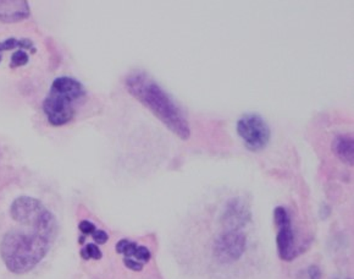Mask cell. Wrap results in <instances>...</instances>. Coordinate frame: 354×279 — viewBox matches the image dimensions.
Listing matches in <instances>:
<instances>
[{
	"mask_svg": "<svg viewBox=\"0 0 354 279\" xmlns=\"http://www.w3.org/2000/svg\"><path fill=\"white\" fill-rule=\"evenodd\" d=\"M30 226V232L12 231L6 233L0 244V255L6 269L16 274L30 272L46 258L57 237L55 217Z\"/></svg>",
	"mask_w": 354,
	"mask_h": 279,
	"instance_id": "obj_1",
	"label": "cell"
},
{
	"mask_svg": "<svg viewBox=\"0 0 354 279\" xmlns=\"http://www.w3.org/2000/svg\"><path fill=\"white\" fill-rule=\"evenodd\" d=\"M125 84L131 95L147 107L167 129L183 140L189 138L191 127L187 118L175 100L149 75L141 70H136L127 75Z\"/></svg>",
	"mask_w": 354,
	"mask_h": 279,
	"instance_id": "obj_2",
	"label": "cell"
},
{
	"mask_svg": "<svg viewBox=\"0 0 354 279\" xmlns=\"http://www.w3.org/2000/svg\"><path fill=\"white\" fill-rule=\"evenodd\" d=\"M86 95L84 84L70 76L53 81L50 90L43 102V111L53 127H63L73 120L76 105Z\"/></svg>",
	"mask_w": 354,
	"mask_h": 279,
	"instance_id": "obj_3",
	"label": "cell"
},
{
	"mask_svg": "<svg viewBox=\"0 0 354 279\" xmlns=\"http://www.w3.org/2000/svg\"><path fill=\"white\" fill-rule=\"evenodd\" d=\"M237 134L243 140L245 147L252 152H259L270 141V127L258 113H247L237 121Z\"/></svg>",
	"mask_w": 354,
	"mask_h": 279,
	"instance_id": "obj_4",
	"label": "cell"
},
{
	"mask_svg": "<svg viewBox=\"0 0 354 279\" xmlns=\"http://www.w3.org/2000/svg\"><path fill=\"white\" fill-rule=\"evenodd\" d=\"M247 248V237L240 231H226L215 239L214 258L221 264H232L239 261Z\"/></svg>",
	"mask_w": 354,
	"mask_h": 279,
	"instance_id": "obj_5",
	"label": "cell"
},
{
	"mask_svg": "<svg viewBox=\"0 0 354 279\" xmlns=\"http://www.w3.org/2000/svg\"><path fill=\"white\" fill-rule=\"evenodd\" d=\"M274 221L279 228L277 239L279 255L282 260L291 261L297 256V251L295 246V233L292 229L291 217L285 207L277 206L274 210Z\"/></svg>",
	"mask_w": 354,
	"mask_h": 279,
	"instance_id": "obj_6",
	"label": "cell"
},
{
	"mask_svg": "<svg viewBox=\"0 0 354 279\" xmlns=\"http://www.w3.org/2000/svg\"><path fill=\"white\" fill-rule=\"evenodd\" d=\"M252 215L248 205L240 197L230 199L225 206L221 221L226 231H240L250 221Z\"/></svg>",
	"mask_w": 354,
	"mask_h": 279,
	"instance_id": "obj_7",
	"label": "cell"
},
{
	"mask_svg": "<svg viewBox=\"0 0 354 279\" xmlns=\"http://www.w3.org/2000/svg\"><path fill=\"white\" fill-rule=\"evenodd\" d=\"M30 16V6L24 0H0V21L20 22Z\"/></svg>",
	"mask_w": 354,
	"mask_h": 279,
	"instance_id": "obj_8",
	"label": "cell"
},
{
	"mask_svg": "<svg viewBox=\"0 0 354 279\" xmlns=\"http://www.w3.org/2000/svg\"><path fill=\"white\" fill-rule=\"evenodd\" d=\"M352 134H339L333 138V151L344 163L353 165L354 145Z\"/></svg>",
	"mask_w": 354,
	"mask_h": 279,
	"instance_id": "obj_9",
	"label": "cell"
},
{
	"mask_svg": "<svg viewBox=\"0 0 354 279\" xmlns=\"http://www.w3.org/2000/svg\"><path fill=\"white\" fill-rule=\"evenodd\" d=\"M15 48L20 49H31L32 53L36 52L33 48V43L30 39H16V38H9L3 42H0V62H1V54L8 51H12Z\"/></svg>",
	"mask_w": 354,
	"mask_h": 279,
	"instance_id": "obj_10",
	"label": "cell"
},
{
	"mask_svg": "<svg viewBox=\"0 0 354 279\" xmlns=\"http://www.w3.org/2000/svg\"><path fill=\"white\" fill-rule=\"evenodd\" d=\"M137 246H138L137 242H131L129 239H121L120 242L116 244V251L124 255L125 258H132Z\"/></svg>",
	"mask_w": 354,
	"mask_h": 279,
	"instance_id": "obj_11",
	"label": "cell"
},
{
	"mask_svg": "<svg viewBox=\"0 0 354 279\" xmlns=\"http://www.w3.org/2000/svg\"><path fill=\"white\" fill-rule=\"evenodd\" d=\"M81 256L84 260H100L103 253L100 249L95 244H87L82 250H81Z\"/></svg>",
	"mask_w": 354,
	"mask_h": 279,
	"instance_id": "obj_12",
	"label": "cell"
},
{
	"mask_svg": "<svg viewBox=\"0 0 354 279\" xmlns=\"http://www.w3.org/2000/svg\"><path fill=\"white\" fill-rule=\"evenodd\" d=\"M28 60H30V55L24 49H19L11 57L10 66L11 68L24 66V65H26L28 63Z\"/></svg>",
	"mask_w": 354,
	"mask_h": 279,
	"instance_id": "obj_13",
	"label": "cell"
},
{
	"mask_svg": "<svg viewBox=\"0 0 354 279\" xmlns=\"http://www.w3.org/2000/svg\"><path fill=\"white\" fill-rule=\"evenodd\" d=\"M151 253L149 251V249L146 248V246H141V245H138L137 249H136L135 255H133V260L136 261H138V262H141V264H147L149 260H151Z\"/></svg>",
	"mask_w": 354,
	"mask_h": 279,
	"instance_id": "obj_14",
	"label": "cell"
},
{
	"mask_svg": "<svg viewBox=\"0 0 354 279\" xmlns=\"http://www.w3.org/2000/svg\"><path fill=\"white\" fill-rule=\"evenodd\" d=\"M78 229L81 231V233H84V235H92L97 228L92 222L82 221L78 224Z\"/></svg>",
	"mask_w": 354,
	"mask_h": 279,
	"instance_id": "obj_15",
	"label": "cell"
},
{
	"mask_svg": "<svg viewBox=\"0 0 354 279\" xmlns=\"http://www.w3.org/2000/svg\"><path fill=\"white\" fill-rule=\"evenodd\" d=\"M124 264H125L127 269H130L131 271H135V272H141L143 269V264L136 261L133 258H124Z\"/></svg>",
	"mask_w": 354,
	"mask_h": 279,
	"instance_id": "obj_16",
	"label": "cell"
},
{
	"mask_svg": "<svg viewBox=\"0 0 354 279\" xmlns=\"http://www.w3.org/2000/svg\"><path fill=\"white\" fill-rule=\"evenodd\" d=\"M92 237H93L94 242L97 244H105L109 240L108 233L102 231V229H95V232L92 234Z\"/></svg>",
	"mask_w": 354,
	"mask_h": 279,
	"instance_id": "obj_17",
	"label": "cell"
},
{
	"mask_svg": "<svg viewBox=\"0 0 354 279\" xmlns=\"http://www.w3.org/2000/svg\"><path fill=\"white\" fill-rule=\"evenodd\" d=\"M308 277H309V279H320L322 278V271L315 264L310 266L308 269Z\"/></svg>",
	"mask_w": 354,
	"mask_h": 279,
	"instance_id": "obj_18",
	"label": "cell"
}]
</instances>
